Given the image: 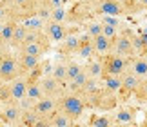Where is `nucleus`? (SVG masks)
<instances>
[{"instance_id":"obj_1","label":"nucleus","mask_w":147,"mask_h":127,"mask_svg":"<svg viewBox=\"0 0 147 127\" xmlns=\"http://www.w3.org/2000/svg\"><path fill=\"white\" fill-rule=\"evenodd\" d=\"M93 9L94 16H123V15H133L140 11V5L136 0L133 2H122V0H93Z\"/></svg>"},{"instance_id":"obj_2","label":"nucleus","mask_w":147,"mask_h":127,"mask_svg":"<svg viewBox=\"0 0 147 127\" xmlns=\"http://www.w3.org/2000/svg\"><path fill=\"white\" fill-rule=\"evenodd\" d=\"M58 109L62 113H65L73 122H78V120L82 118V114L86 113L87 103H86V100H84L82 95L65 89L64 93L58 96Z\"/></svg>"},{"instance_id":"obj_3","label":"nucleus","mask_w":147,"mask_h":127,"mask_svg":"<svg viewBox=\"0 0 147 127\" xmlns=\"http://www.w3.org/2000/svg\"><path fill=\"white\" fill-rule=\"evenodd\" d=\"M2 4L7 9L9 20H16V22L36 15V7H38V0H2Z\"/></svg>"},{"instance_id":"obj_4","label":"nucleus","mask_w":147,"mask_h":127,"mask_svg":"<svg viewBox=\"0 0 147 127\" xmlns=\"http://www.w3.org/2000/svg\"><path fill=\"white\" fill-rule=\"evenodd\" d=\"M0 76L4 82H11L16 76H20V69H18V60H16V51L13 53L9 49H5L0 55Z\"/></svg>"},{"instance_id":"obj_5","label":"nucleus","mask_w":147,"mask_h":127,"mask_svg":"<svg viewBox=\"0 0 147 127\" xmlns=\"http://www.w3.org/2000/svg\"><path fill=\"white\" fill-rule=\"evenodd\" d=\"M111 53H116V55L123 56V58H133V56L136 55V49H134V45H133L129 29L120 31L111 40Z\"/></svg>"},{"instance_id":"obj_6","label":"nucleus","mask_w":147,"mask_h":127,"mask_svg":"<svg viewBox=\"0 0 147 127\" xmlns=\"http://www.w3.org/2000/svg\"><path fill=\"white\" fill-rule=\"evenodd\" d=\"M102 63H104V76L105 74H120L129 67V58L116 55V53H107L102 56Z\"/></svg>"},{"instance_id":"obj_7","label":"nucleus","mask_w":147,"mask_h":127,"mask_svg":"<svg viewBox=\"0 0 147 127\" xmlns=\"http://www.w3.org/2000/svg\"><path fill=\"white\" fill-rule=\"evenodd\" d=\"M44 33L47 34V38L51 40V44H58V42H62V40L71 33V29L67 27V22L47 20L46 26H44Z\"/></svg>"},{"instance_id":"obj_8","label":"nucleus","mask_w":147,"mask_h":127,"mask_svg":"<svg viewBox=\"0 0 147 127\" xmlns=\"http://www.w3.org/2000/svg\"><path fill=\"white\" fill-rule=\"evenodd\" d=\"M0 113H2L4 125H18V124H20L22 107H20L18 102L11 100V102L2 103V107H0Z\"/></svg>"},{"instance_id":"obj_9","label":"nucleus","mask_w":147,"mask_h":127,"mask_svg":"<svg viewBox=\"0 0 147 127\" xmlns=\"http://www.w3.org/2000/svg\"><path fill=\"white\" fill-rule=\"evenodd\" d=\"M40 85H42V91H44V96H53V98H58L62 93L65 91V85L60 84L53 74H40Z\"/></svg>"},{"instance_id":"obj_10","label":"nucleus","mask_w":147,"mask_h":127,"mask_svg":"<svg viewBox=\"0 0 147 127\" xmlns=\"http://www.w3.org/2000/svg\"><path fill=\"white\" fill-rule=\"evenodd\" d=\"M16 60H18L20 74H31L33 71H36L42 63V58L27 55V53H22V51H16Z\"/></svg>"},{"instance_id":"obj_11","label":"nucleus","mask_w":147,"mask_h":127,"mask_svg":"<svg viewBox=\"0 0 147 127\" xmlns=\"http://www.w3.org/2000/svg\"><path fill=\"white\" fill-rule=\"evenodd\" d=\"M49 49H51V40L46 36V38H42V40H36V42H31V44L22 45V47L16 49V51H22V53H27V55H33V56L42 58L44 55H47Z\"/></svg>"},{"instance_id":"obj_12","label":"nucleus","mask_w":147,"mask_h":127,"mask_svg":"<svg viewBox=\"0 0 147 127\" xmlns=\"http://www.w3.org/2000/svg\"><path fill=\"white\" fill-rule=\"evenodd\" d=\"M27 82H29V76L27 74H20L15 80H11L9 84V91H11V100L20 102L22 98H26V91H27Z\"/></svg>"},{"instance_id":"obj_13","label":"nucleus","mask_w":147,"mask_h":127,"mask_svg":"<svg viewBox=\"0 0 147 127\" xmlns=\"http://www.w3.org/2000/svg\"><path fill=\"white\" fill-rule=\"evenodd\" d=\"M78 42H80V34H76V33L71 31L64 40H62V42H58L56 51H58L62 56H73V55H76Z\"/></svg>"},{"instance_id":"obj_14","label":"nucleus","mask_w":147,"mask_h":127,"mask_svg":"<svg viewBox=\"0 0 147 127\" xmlns=\"http://www.w3.org/2000/svg\"><path fill=\"white\" fill-rule=\"evenodd\" d=\"M55 109H58V98H53V96H42L40 100L33 103V111L38 116H47Z\"/></svg>"},{"instance_id":"obj_15","label":"nucleus","mask_w":147,"mask_h":127,"mask_svg":"<svg viewBox=\"0 0 147 127\" xmlns=\"http://www.w3.org/2000/svg\"><path fill=\"white\" fill-rule=\"evenodd\" d=\"M122 91L120 93H125V95H134V91H136V87H138V84H140V78L136 73H133L131 69H125L122 74Z\"/></svg>"},{"instance_id":"obj_16","label":"nucleus","mask_w":147,"mask_h":127,"mask_svg":"<svg viewBox=\"0 0 147 127\" xmlns=\"http://www.w3.org/2000/svg\"><path fill=\"white\" fill-rule=\"evenodd\" d=\"M96 55L94 53V45H93V38L87 36L86 33L80 34V42H78V49H76V56H80L84 60H89Z\"/></svg>"},{"instance_id":"obj_17","label":"nucleus","mask_w":147,"mask_h":127,"mask_svg":"<svg viewBox=\"0 0 147 127\" xmlns=\"http://www.w3.org/2000/svg\"><path fill=\"white\" fill-rule=\"evenodd\" d=\"M75 122L67 116L65 113H62L60 109H55L51 114H47V125L49 127H69Z\"/></svg>"},{"instance_id":"obj_18","label":"nucleus","mask_w":147,"mask_h":127,"mask_svg":"<svg viewBox=\"0 0 147 127\" xmlns=\"http://www.w3.org/2000/svg\"><path fill=\"white\" fill-rule=\"evenodd\" d=\"M129 69L133 73H136L140 78L147 76V60L144 55H134L133 58H129Z\"/></svg>"},{"instance_id":"obj_19","label":"nucleus","mask_w":147,"mask_h":127,"mask_svg":"<svg viewBox=\"0 0 147 127\" xmlns=\"http://www.w3.org/2000/svg\"><path fill=\"white\" fill-rule=\"evenodd\" d=\"M111 40L109 36H105L104 33L98 34V36H94L93 38V45H94V53L100 55V56H104L107 53H111Z\"/></svg>"},{"instance_id":"obj_20","label":"nucleus","mask_w":147,"mask_h":127,"mask_svg":"<svg viewBox=\"0 0 147 127\" xmlns=\"http://www.w3.org/2000/svg\"><path fill=\"white\" fill-rule=\"evenodd\" d=\"M84 69L87 71V74L91 78H98V80L104 78V63H102V60H96L94 56L87 60V63L84 66Z\"/></svg>"},{"instance_id":"obj_21","label":"nucleus","mask_w":147,"mask_h":127,"mask_svg":"<svg viewBox=\"0 0 147 127\" xmlns=\"http://www.w3.org/2000/svg\"><path fill=\"white\" fill-rule=\"evenodd\" d=\"M27 27L22 24V22H16V26H15V33H13V38H11V42H9V47L16 51L22 45V42H24V38H26V34H27Z\"/></svg>"},{"instance_id":"obj_22","label":"nucleus","mask_w":147,"mask_h":127,"mask_svg":"<svg viewBox=\"0 0 147 127\" xmlns=\"http://www.w3.org/2000/svg\"><path fill=\"white\" fill-rule=\"evenodd\" d=\"M102 87L118 95L122 91V76H118V74H105L102 78Z\"/></svg>"},{"instance_id":"obj_23","label":"nucleus","mask_w":147,"mask_h":127,"mask_svg":"<svg viewBox=\"0 0 147 127\" xmlns=\"http://www.w3.org/2000/svg\"><path fill=\"white\" fill-rule=\"evenodd\" d=\"M134 118L136 114L131 107H120L113 116V122L115 124H134Z\"/></svg>"},{"instance_id":"obj_24","label":"nucleus","mask_w":147,"mask_h":127,"mask_svg":"<svg viewBox=\"0 0 147 127\" xmlns=\"http://www.w3.org/2000/svg\"><path fill=\"white\" fill-rule=\"evenodd\" d=\"M15 26H16V20H5V22H2V29H0V38H2V42L7 45V47H9L11 38H13Z\"/></svg>"},{"instance_id":"obj_25","label":"nucleus","mask_w":147,"mask_h":127,"mask_svg":"<svg viewBox=\"0 0 147 127\" xmlns=\"http://www.w3.org/2000/svg\"><path fill=\"white\" fill-rule=\"evenodd\" d=\"M29 31H44V26H46V20H42L38 15H33V16H27V18L20 20Z\"/></svg>"},{"instance_id":"obj_26","label":"nucleus","mask_w":147,"mask_h":127,"mask_svg":"<svg viewBox=\"0 0 147 127\" xmlns=\"http://www.w3.org/2000/svg\"><path fill=\"white\" fill-rule=\"evenodd\" d=\"M38 124V114L31 109H22L20 114V125H27V127H36Z\"/></svg>"},{"instance_id":"obj_27","label":"nucleus","mask_w":147,"mask_h":127,"mask_svg":"<svg viewBox=\"0 0 147 127\" xmlns=\"http://www.w3.org/2000/svg\"><path fill=\"white\" fill-rule=\"evenodd\" d=\"M51 74L58 80L60 84H67V69H65V62H56L53 69H51Z\"/></svg>"},{"instance_id":"obj_28","label":"nucleus","mask_w":147,"mask_h":127,"mask_svg":"<svg viewBox=\"0 0 147 127\" xmlns=\"http://www.w3.org/2000/svg\"><path fill=\"white\" fill-rule=\"evenodd\" d=\"M102 29H104V24L96 18V20H87L86 22V34L87 36H98V34H102Z\"/></svg>"},{"instance_id":"obj_29","label":"nucleus","mask_w":147,"mask_h":127,"mask_svg":"<svg viewBox=\"0 0 147 127\" xmlns=\"http://www.w3.org/2000/svg\"><path fill=\"white\" fill-rule=\"evenodd\" d=\"M65 69H67V82H69V80H73L78 73L82 71L84 66L80 62H76V60H67L65 62Z\"/></svg>"},{"instance_id":"obj_30","label":"nucleus","mask_w":147,"mask_h":127,"mask_svg":"<svg viewBox=\"0 0 147 127\" xmlns=\"http://www.w3.org/2000/svg\"><path fill=\"white\" fill-rule=\"evenodd\" d=\"M67 18V9L65 5H58V7H55L51 11V18L49 20H55V22H65Z\"/></svg>"},{"instance_id":"obj_31","label":"nucleus","mask_w":147,"mask_h":127,"mask_svg":"<svg viewBox=\"0 0 147 127\" xmlns=\"http://www.w3.org/2000/svg\"><path fill=\"white\" fill-rule=\"evenodd\" d=\"M134 96L138 98V102H145L147 100V76L140 80L138 87H136V91H134Z\"/></svg>"},{"instance_id":"obj_32","label":"nucleus","mask_w":147,"mask_h":127,"mask_svg":"<svg viewBox=\"0 0 147 127\" xmlns=\"http://www.w3.org/2000/svg\"><path fill=\"white\" fill-rule=\"evenodd\" d=\"M111 124H115V122H113V118L107 116V114H98V116H94L91 120V125H94V127H109Z\"/></svg>"},{"instance_id":"obj_33","label":"nucleus","mask_w":147,"mask_h":127,"mask_svg":"<svg viewBox=\"0 0 147 127\" xmlns=\"http://www.w3.org/2000/svg\"><path fill=\"white\" fill-rule=\"evenodd\" d=\"M5 102H11V91H9V84L4 82L0 85V105Z\"/></svg>"},{"instance_id":"obj_34","label":"nucleus","mask_w":147,"mask_h":127,"mask_svg":"<svg viewBox=\"0 0 147 127\" xmlns=\"http://www.w3.org/2000/svg\"><path fill=\"white\" fill-rule=\"evenodd\" d=\"M102 24H104V22H102ZM102 33H104L105 36H109V38H115L116 34L120 33V27H118V26H113V24H104Z\"/></svg>"},{"instance_id":"obj_35","label":"nucleus","mask_w":147,"mask_h":127,"mask_svg":"<svg viewBox=\"0 0 147 127\" xmlns=\"http://www.w3.org/2000/svg\"><path fill=\"white\" fill-rule=\"evenodd\" d=\"M46 5H49L51 9H55V7H58V5H65L64 4V0H42Z\"/></svg>"},{"instance_id":"obj_36","label":"nucleus","mask_w":147,"mask_h":127,"mask_svg":"<svg viewBox=\"0 0 147 127\" xmlns=\"http://www.w3.org/2000/svg\"><path fill=\"white\" fill-rule=\"evenodd\" d=\"M136 4H138L142 9H147V0H136Z\"/></svg>"},{"instance_id":"obj_37","label":"nucleus","mask_w":147,"mask_h":127,"mask_svg":"<svg viewBox=\"0 0 147 127\" xmlns=\"http://www.w3.org/2000/svg\"><path fill=\"white\" fill-rule=\"evenodd\" d=\"M5 49H9V47H7V45H0V55H2V53H4V51H5Z\"/></svg>"},{"instance_id":"obj_38","label":"nucleus","mask_w":147,"mask_h":127,"mask_svg":"<svg viewBox=\"0 0 147 127\" xmlns=\"http://www.w3.org/2000/svg\"><path fill=\"white\" fill-rule=\"evenodd\" d=\"M2 107V105H0ZM0 125H4V120H2V113H0Z\"/></svg>"},{"instance_id":"obj_39","label":"nucleus","mask_w":147,"mask_h":127,"mask_svg":"<svg viewBox=\"0 0 147 127\" xmlns=\"http://www.w3.org/2000/svg\"><path fill=\"white\" fill-rule=\"evenodd\" d=\"M4 84V80H2V76H0V85H2Z\"/></svg>"},{"instance_id":"obj_40","label":"nucleus","mask_w":147,"mask_h":127,"mask_svg":"<svg viewBox=\"0 0 147 127\" xmlns=\"http://www.w3.org/2000/svg\"><path fill=\"white\" fill-rule=\"evenodd\" d=\"M122 2H133V0H122Z\"/></svg>"},{"instance_id":"obj_41","label":"nucleus","mask_w":147,"mask_h":127,"mask_svg":"<svg viewBox=\"0 0 147 127\" xmlns=\"http://www.w3.org/2000/svg\"><path fill=\"white\" fill-rule=\"evenodd\" d=\"M144 103H147V100H145V102H144Z\"/></svg>"},{"instance_id":"obj_42","label":"nucleus","mask_w":147,"mask_h":127,"mask_svg":"<svg viewBox=\"0 0 147 127\" xmlns=\"http://www.w3.org/2000/svg\"><path fill=\"white\" fill-rule=\"evenodd\" d=\"M0 2H2V0H0Z\"/></svg>"}]
</instances>
